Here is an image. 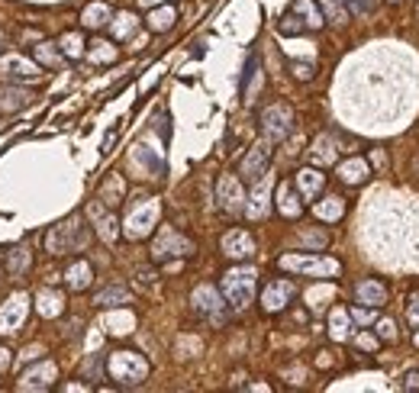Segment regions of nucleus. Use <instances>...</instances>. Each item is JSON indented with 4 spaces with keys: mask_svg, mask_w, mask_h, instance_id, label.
<instances>
[{
    "mask_svg": "<svg viewBox=\"0 0 419 393\" xmlns=\"http://www.w3.org/2000/svg\"><path fill=\"white\" fill-rule=\"evenodd\" d=\"M107 374L119 387H139L149 377V361L139 352H113L107 358Z\"/></svg>",
    "mask_w": 419,
    "mask_h": 393,
    "instance_id": "1",
    "label": "nucleus"
},
{
    "mask_svg": "<svg viewBox=\"0 0 419 393\" xmlns=\"http://www.w3.org/2000/svg\"><path fill=\"white\" fill-rule=\"evenodd\" d=\"M87 239H91L87 226H81L78 216H71L45 235V249H49L52 255H68V251H81L84 245H87Z\"/></svg>",
    "mask_w": 419,
    "mask_h": 393,
    "instance_id": "2",
    "label": "nucleus"
},
{
    "mask_svg": "<svg viewBox=\"0 0 419 393\" xmlns=\"http://www.w3.org/2000/svg\"><path fill=\"white\" fill-rule=\"evenodd\" d=\"M255 271L251 268H233L223 274V284H219V293L229 300V306H235V310H242V306H249L251 297H255Z\"/></svg>",
    "mask_w": 419,
    "mask_h": 393,
    "instance_id": "3",
    "label": "nucleus"
},
{
    "mask_svg": "<svg viewBox=\"0 0 419 393\" xmlns=\"http://www.w3.org/2000/svg\"><path fill=\"white\" fill-rule=\"evenodd\" d=\"M293 129V110L287 103H271L261 110V133L268 142H284Z\"/></svg>",
    "mask_w": 419,
    "mask_h": 393,
    "instance_id": "4",
    "label": "nucleus"
},
{
    "mask_svg": "<svg viewBox=\"0 0 419 393\" xmlns=\"http://www.w3.org/2000/svg\"><path fill=\"white\" fill-rule=\"evenodd\" d=\"M193 255V242L184 239V235L177 232V229L165 226L159 232V239L152 242V258L155 261H171V258H187Z\"/></svg>",
    "mask_w": 419,
    "mask_h": 393,
    "instance_id": "5",
    "label": "nucleus"
},
{
    "mask_svg": "<svg viewBox=\"0 0 419 393\" xmlns=\"http://www.w3.org/2000/svg\"><path fill=\"white\" fill-rule=\"evenodd\" d=\"M284 271H293V274H339V261L335 258H319V255H284L277 261Z\"/></svg>",
    "mask_w": 419,
    "mask_h": 393,
    "instance_id": "6",
    "label": "nucleus"
},
{
    "mask_svg": "<svg viewBox=\"0 0 419 393\" xmlns=\"http://www.w3.org/2000/svg\"><path fill=\"white\" fill-rule=\"evenodd\" d=\"M193 303V310L200 313V316H207L210 322H226V303H223V297H219L216 287H210V284H200L197 290H193L191 297Z\"/></svg>",
    "mask_w": 419,
    "mask_h": 393,
    "instance_id": "7",
    "label": "nucleus"
},
{
    "mask_svg": "<svg viewBox=\"0 0 419 393\" xmlns=\"http://www.w3.org/2000/svg\"><path fill=\"white\" fill-rule=\"evenodd\" d=\"M268 165H271V142L265 139V142L249 149V155H245L242 165H239V175H242V181L255 184V181H261V177L268 175Z\"/></svg>",
    "mask_w": 419,
    "mask_h": 393,
    "instance_id": "8",
    "label": "nucleus"
},
{
    "mask_svg": "<svg viewBox=\"0 0 419 393\" xmlns=\"http://www.w3.org/2000/svg\"><path fill=\"white\" fill-rule=\"evenodd\" d=\"M0 75L10 77V81H39L42 65L23 59V55H0Z\"/></svg>",
    "mask_w": 419,
    "mask_h": 393,
    "instance_id": "9",
    "label": "nucleus"
},
{
    "mask_svg": "<svg viewBox=\"0 0 419 393\" xmlns=\"http://www.w3.org/2000/svg\"><path fill=\"white\" fill-rule=\"evenodd\" d=\"M216 200L219 207L226 213H242L245 209V191H242V181L235 175H223L216 184Z\"/></svg>",
    "mask_w": 419,
    "mask_h": 393,
    "instance_id": "10",
    "label": "nucleus"
},
{
    "mask_svg": "<svg viewBox=\"0 0 419 393\" xmlns=\"http://www.w3.org/2000/svg\"><path fill=\"white\" fill-rule=\"evenodd\" d=\"M87 216L94 219V229H97V235H101L103 242H117L119 239V223H117V216L110 213V207L103 200L87 203Z\"/></svg>",
    "mask_w": 419,
    "mask_h": 393,
    "instance_id": "11",
    "label": "nucleus"
},
{
    "mask_svg": "<svg viewBox=\"0 0 419 393\" xmlns=\"http://www.w3.org/2000/svg\"><path fill=\"white\" fill-rule=\"evenodd\" d=\"M159 223V203L155 200H145L142 207L135 209L133 216L126 219V235L129 239H145L152 232V226Z\"/></svg>",
    "mask_w": 419,
    "mask_h": 393,
    "instance_id": "12",
    "label": "nucleus"
},
{
    "mask_svg": "<svg viewBox=\"0 0 419 393\" xmlns=\"http://www.w3.org/2000/svg\"><path fill=\"white\" fill-rule=\"evenodd\" d=\"M293 293H297V287H293V281H271L268 287H265V293H261V306H265V313H281L287 306V303L293 300Z\"/></svg>",
    "mask_w": 419,
    "mask_h": 393,
    "instance_id": "13",
    "label": "nucleus"
},
{
    "mask_svg": "<svg viewBox=\"0 0 419 393\" xmlns=\"http://www.w3.org/2000/svg\"><path fill=\"white\" fill-rule=\"evenodd\" d=\"M26 310H29V303H26V293H13V297H10V300L0 306V332H3V335L17 332V329L23 326Z\"/></svg>",
    "mask_w": 419,
    "mask_h": 393,
    "instance_id": "14",
    "label": "nucleus"
},
{
    "mask_svg": "<svg viewBox=\"0 0 419 393\" xmlns=\"http://www.w3.org/2000/svg\"><path fill=\"white\" fill-rule=\"evenodd\" d=\"M223 255L233 261H245L255 255V239H251V232H245V229H229L226 235H223Z\"/></svg>",
    "mask_w": 419,
    "mask_h": 393,
    "instance_id": "15",
    "label": "nucleus"
},
{
    "mask_svg": "<svg viewBox=\"0 0 419 393\" xmlns=\"http://www.w3.org/2000/svg\"><path fill=\"white\" fill-rule=\"evenodd\" d=\"M55 384V364L52 361H39L36 368H29L23 377H20V390H49Z\"/></svg>",
    "mask_w": 419,
    "mask_h": 393,
    "instance_id": "16",
    "label": "nucleus"
},
{
    "mask_svg": "<svg viewBox=\"0 0 419 393\" xmlns=\"http://www.w3.org/2000/svg\"><path fill=\"white\" fill-rule=\"evenodd\" d=\"M33 103V91L20 87L17 81H10L0 87V113H20L23 107Z\"/></svg>",
    "mask_w": 419,
    "mask_h": 393,
    "instance_id": "17",
    "label": "nucleus"
},
{
    "mask_svg": "<svg viewBox=\"0 0 419 393\" xmlns=\"http://www.w3.org/2000/svg\"><path fill=\"white\" fill-rule=\"evenodd\" d=\"M368 177H371V168H368V161L365 158H348V161L339 165V181L348 184V187H361Z\"/></svg>",
    "mask_w": 419,
    "mask_h": 393,
    "instance_id": "18",
    "label": "nucleus"
},
{
    "mask_svg": "<svg viewBox=\"0 0 419 393\" xmlns=\"http://www.w3.org/2000/svg\"><path fill=\"white\" fill-rule=\"evenodd\" d=\"M323 187H326V175H319L316 168H303V171H297V191H300L303 200L319 197Z\"/></svg>",
    "mask_w": 419,
    "mask_h": 393,
    "instance_id": "19",
    "label": "nucleus"
},
{
    "mask_svg": "<svg viewBox=\"0 0 419 393\" xmlns=\"http://www.w3.org/2000/svg\"><path fill=\"white\" fill-rule=\"evenodd\" d=\"M268 181L261 177V181H255V191H251V197H245V216L251 219H261L268 216Z\"/></svg>",
    "mask_w": 419,
    "mask_h": 393,
    "instance_id": "20",
    "label": "nucleus"
},
{
    "mask_svg": "<svg viewBox=\"0 0 419 393\" xmlns=\"http://www.w3.org/2000/svg\"><path fill=\"white\" fill-rule=\"evenodd\" d=\"M91 281H94V268L87 265V261H71V265H68V271H65L68 290L81 293V290H87V287H91Z\"/></svg>",
    "mask_w": 419,
    "mask_h": 393,
    "instance_id": "21",
    "label": "nucleus"
},
{
    "mask_svg": "<svg viewBox=\"0 0 419 393\" xmlns=\"http://www.w3.org/2000/svg\"><path fill=\"white\" fill-rule=\"evenodd\" d=\"M355 297H358V303L377 310V306L387 303V287L381 281H361V284H355Z\"/></svg>",
    "mask_w": 419,
    "mask_h": 393,
    "instance_id": "22",
    "label": "nucleus"
},
{
    "mask_svg": "<svg viewBox=\"0 0 419 393\" xmlns=\"http://www.w3.org/2000/svg\"><path fill=\"white\" fill-rule=\"evenodd\" d=\"M277 209L291 219L303 213V200H300V193L293 191L291 181H281V187H277Z\"/></svg>",
    "mask_w": 419,
    "mask_h": 393,
    "instance_id": "23",
    "label": "nucleus"
},
{
    "mask_svg": "<svg viewBox=\"0 0 419 393\" xmlns=\"http://www.w3.org/2000/svg\"><path fill=\"white\" fill-rule=\"evenodd\" d=\"M335 158H339L335 139H329V135H319L316 142H313V149H310V161L316 168H329V165H335Z\"/></svg>",
    "mask_w": 419,
    "mask_h": 393,
    "instance_id": "24",
    "label": "nucleus"
},
{
    "mask_svg": "<svg viewBox=\"0 0 419 393\" xmlns=\"http://www.w3.org/2000/svg\"><path fill=\"white\" fill-rule=\"evenodd\" d=\"M110 20H113V10L103 3V0H97V3H87L81 13V23L87 26V29H103V26H110Z\"/></svg>",
    "mask_w": 419,
    "mask_h": 393,
    "instance_id": "25",
    "label": "nucleus"
},
{
    "mask_svg": "<svg viewBox=\"0 0 419 393\" xmlns=\"http://www.w3.org/2000/svg\"><path fill=\"white\" fill-rule=\"evenodd\" d=\"M61 310H65L61 293H55V290H39L36 293V313H39V316L55 319V316H61Z\"/></svg>",
    "mask_w": 419,
    "mask_h": 393,
    "instance_id": "26",
    "label": "nucleus"
},
{
    "mask_svg": "<svg viewBox=\"0 0 419 393\" xmlns=\"http://www.w3.org/2000/svg\"><path fill=\"white\" fill-rule=\"evenodd\" d=\"M293 13L303 20V26L307 29H319V26L326 23V17H323V10H319V3H313V0H293Z\"/></svg>",
    "mask_w": 419,
    "mask_h": 393,
    "instance_id": "27",
    "label": "nucleus"
},
{
    "mask_svg": "<svg viewBox=\"0 0 419 393\" xmlns=\"http://www.w3.org/2000/svg\"><path fill=\"white\" fill-rule=\"evenodd\" d=\"M3 268H7V274H10V277H20L26 268H29V251H26L23 245L10 249L7 255H3Z\"/></svg>",
    "mask_w": 419,
    "mask_h": 393,
    "instance_id": "28",
    "label": "nucleus"
},
{
    "mask_svg": "<svg viewBox=\"0 0 419 393\" xmlns=\"http://www.w3.org/2000/svg\"><path fill=\"white\" fill-rule=\"evenodd\" d=\"M313 213H316L319 219H326V223H335V219H342L345 203H342V197H323V200L313 207Z\"/></svg>",
    "mask_w": 419,
    "mask_h": 393,
    "instance_id": "29",
    "label": "nucleus"
},
{
    "mask_svg": "<svg viewBox=\"0 0 419 393\" xmlns=\"http://www.w3.org/2000/svg\"><path fill=\"white\" fill-rule=\"evenodd\" d=\"M33 55H36V61H39V65H45V68H59L61 59H65L55 42H39V45L33 49Z\"/></svg>",
    "mask_w": 419,
    "mask_h": 393,
    "instance_id": "30",
    "label": "nucleus"
},
{
    "mask_svg": "<svg viewBox=\"0 0 419 393\" xmlns=\"http://www.w3.org/2000/svg\"><path fill=\"white\" fill-rule=\"evenodd\" d=\"M175 20H177L175 7H159L149 13V29L152 33H168V29L175 26Z\"/></svg>",
    "mask_w": 419,
    "mask_h": 393,
    "instance_id": "31",
    "label": "nucleus"
},
{
    "mask_svg": "<svg viewBox=\"0 0 419 393\" xmlns=\"http://www.w3.org/2000/svg\"><path fill=\"white\" fill-rule=\"evenodd\" d=\"M110 26H113V39H129V36L139 29V20H135V13H117V20H110Z\"/></svg>",
    "mask_w": 419,
    "mask_h": 393,
    "instance_id": "32",
    "label": "nucleus"
},
{
    "mask_svg": "<svg viewBox=\"0 0 419 393\" xmlns=\"http://www.w3.org/2000/svg\"><path fill=\"white\" fill-rule=\"evenodd\" d=\"M123 191H126L123 177H119V175H113V177H110V181H103V187H101V200L107 203V207H117V203L123 200Z\"/></svg>",
    "mask_w": 419,
    "mask_h": 393,
    "instance_id": "33",
    "label": "nucleus"
},
{
    "mask_svg": "<svg viewBox=\"0 0 419 393\" xmlns=\"http://www.w3.org/2000/svg\"><path fill=\"white\" fill-rule=\"evenodd\" d=\"M59 49H61V55H65V59H71V61L84 59V39L78 33H65V36H61Z\"/></svg>",
    "mask_w": 419,
    "mask_h": 393,
    "instance_id": "34",
    "label": "nucleus"
},
{
    "mask_svg": "<svg viewBox=\"0 0 419 393\" xmlns=\"http://www.w3.org/2000/svg\"><path fill=\"white\" fill-rule=\"evenodd\" d=\"M97 306H123V303H129V290H126V287H107V290H101L97 293Z\"/></svg>",
    "mask_w": 419,
    "mask_h": 393,
    "instance_id": "35",
    "label": "nucleus"
},
{
    "mask_svg": "<svg viewBox=\"0 0 419 393\" xmlns=\"http://www.w3.org/2000/svg\"><path fill=\"white\" fill-rule=\"evenodd\" d=\"M87 61L91 65H110V61H117V49H113V42H94V49L87 52Z\"/></svg>",
    "mask_w": 419,
    "mask_h": 393,
    "instance_id": "36",
    "label": "nucleus"
},
{
    "mask_svg": "<svg viewBox=\"0 0 419 393\" xmlns=\"http://www.w3.org/2000/svg\"><path fill=\"white\" fill-rule=\"evenodd\" d=\"M319 7H323V13H326L329 20H332V23H348V17H352V13H348V3H345V0H319Z\"/></svg>",
    "mask_w": 419,
    "mask_h": 393,
    "instance_id": "37",
    "label": "nucleus"
},
{
    "mask_svg": "<svg viewBox=\"0 0 419 393\" xmlns=\"http://www.w3.org/2000/svg\"><path fill=\"white\" fill-rule=\"evenodd\" d=\"M303 29H307V26H303V20L297 17L293 10L281 20V23H277V33H281V36H297V33H303Z\"/></svg>",
    "mask_w": 419,
    "mask_h": 393,
    "instance_id": "38",
    "label": "nucleus"
},
{
    "mask_svg": "<svg viewBox=\"0 0 419 393\" xmlns=\"http://www.w3.org/2000/svg\"><path fill=\"white\" fill-rule=\"evenodd\" d=\"M348 313L345 310H332V339H345L348 335Z\"/></svg>",
    "mask_w": 419,
    "mask_h": 393,
    "instance_id": "39",
    "label": "nucleus"
},
{
    "mask_svg": "<svg viewBox=\"0 0 419 393\" xmlns=\"http://www.w3.org/2000/svg\"><path fill=\"white\" fill-rule=\"evenodd\" d=\"M348 316H352L355 322H361V326H368V322H374V306H365V303H361V306H355Z\"/></svg>",
    "mask_w": 419,
    "mask_h": 393,
    "instance_id": "40",
    "label": "nucleus"
},
{
    "mask_svg": "<svg viewBox=\"0 0 419 393\" xmlns=\"http://www.w3.org/2000/svg\"><path fill=\"white\" fill-rule=\"evenodd\" d=\"M101 371H103L101 355H94L91 361H84V377H97V380H101Z\"/></svg>",
    "mask_w": 419,
    "mask_h": 393,
    "instance_id": "41",
    "label": "nucleus"
},
{
    "mask_svg": "<svg viewBox=\"0 0 419 393\" xmlns=\"http://www.w3.org/2000/svg\"><path fill=\"white\" fill-rule=\"evenodd\" d=\"M348 3V13H355V17H368L371 13V0H345Z\"/></svg>",
    "mask_w": 419,
    "mask_h": 393,
    "instance_id": "42",
    "label": "nucleus"
},
{
    "mask_svg": "<svg viewBox=\"0 0 419 393\" xmlns=\"http://www.w3.org/2000/svg\"><path fill=\"white\" fill-rule=\"evenodd\" d=\"M293 75L300 77V81H313V75H316V68H313L310 61H297V65H293Z\"/></svg>",
    "mask_w": 419,
    "mask_h": 393,
    "instance_id": "43",
    "label": "nucleus"
},
{
    "mask_svg": "<svg viewBox=\"0 0 419 393\" xmlns=\"http://www.w3.org/2000/svg\"><path fill=\"white\" fill-rule=\"evenodd\" d=\"M303 245H310V249H323V245H326V232H303Z\"/></svg>",
    "mask_w": 419,
    "mask_h": 393,
    "instance_id": "44",
    "label": "nucleus"
},
{
    "mask_svg": "<svg viewBox=\"0 0 419 393\" xmlns=\"http://www.w3.org/2000/svg\"><path fill=\"white\" fill-rule=\"evenodd\" d=\"M406 319H410V326L419 329V293L413 297L410 303H406Z\"/></svg>",
    "mask_w": 419,
    "mask_h": 393,
    "instance_id": "45",
    "label": "nucleus"
},
{
    "mask_svg": "<svg viewBox=\"0 0 419 393\" xmlns=\"http://www.w3.org/2000/svg\"><path fill=\"white\" fill-rule=\"evenodd\" d=\"M377 335H381V339H387V342H390V339H397L394 322H390V319H384V322H377Z\"/></svg>",
    "mask_w": 419,
    "mask_h": 393,
    "instance_id": "46",
    "label": "nucleus"
},
{
    "mask_svg": "<svg viewBox=\"0 0 419 393\" xmlns=\"http://www.w3.org/2000/svg\"><path fill=\"white\" fill-rule=\"evenodd\" d=\"M403 387L406 390H419V371H406L403 374Z\"/></svg>",
    "mask_w": 419,
    "mask_h": 393,
    "instance_id": "47",
    "label": "nucleus"
},
{
    "mask_svg": "<svg viewBox=\"0 0 419 393\" xmlns=\"http://www.w3.org/2000/svg\"><path fill=\"white\" fill-rule=\"evenodd\" d=\"M7 368H10V352L7 348H0V374H3Z\"/></svg>",
    "mask_w": 419,
    "mask_h": 393,
    "instance_id": "48",
    "label": "nucleus"
},
{
    "mask_svg": "<svg viewBox=\"0 0 419 393\" xmlns=\"http://www.w3.org/2000/svg\"><path fill=\"white\" fill-rule=\"evenodd\" d=\"M142 7H155V3H165V0H139Z\"/></svg>",
    "mask_w": 419,
    "mask_h": 393,
    "instance_id": "49",
    "label": "nucleus"
},
{
    "mask_svg": "<svg viewBox=\"0 0 419 393\" xmlns=\"http://www.w3.org/2000/svg\"><path fill=\"white\" fill-rule=\"evenodd\" d=\"M387 3H400V0H387Z\"/></svg>",
    "mask_w": 419,
    "mask_h": 393,
    "instance_id": "50",
    "label": "nucleus"
}]
</instances>
